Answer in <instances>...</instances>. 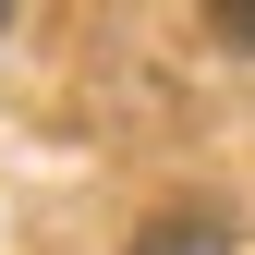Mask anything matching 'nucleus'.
Listing matches in <instances>:
<instances>
[{
  "label": "nucleus",
  "instance_id": "1",
  "mask_svg": "<svg viewBox=\"0 0 255 255\" xmlns=\"http://www.w3.org/2000/svg\"><path fill=\"white\" fill-rule=\"evenodd\" d=\"M219 243H231V231H219L207 207H170V219L146 231V255H219Z\"/></svg>",
  "mask_w": 255,
  "mask_h": 255
},
{
  "label": "nucleus",
  "instance_id": "2",
  "mask_svg": "<svg viewBox=\"0 0 255 255\" xmlns=\"http://www.w3.org/2000/svg\"><path fill=\"white\" fill-rule=\"evenodd\" d=\"M219 24H231V37H255V0H219Z\"/></svg>",
  "mask_w": 255,
  "mask_h": 255
}]
</instances>
